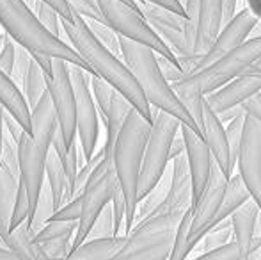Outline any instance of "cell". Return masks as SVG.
Returning <instances> with one entry per match:
<instances>
[{
  "instance_id": "ffe728a7",
  "label": "cell",
  "mask_w": 261,
  "mask_h": 260,
  "mask_svg": "<svg viewBox=\"0 0 261 260\" xmlns=\"http://www.w3.org/2000/svg\"><path fill=\"white\" fill-rule=\"evenodd\" d=\"M55 129H57V116H55L48 91H45V94L39 98L38 104L31 109V130H29V134L38 143L39 148L48 152L52 146Z\"/></svg>"
},
{
  "instance_id": "484cf974",
  "label": "cell",
  "mask_w": 261,
  "mask_h": 260,
  "mask_svg": "<svg viewBox=\"0 0 261 260\" xmlns=\"http://www.w3.org/2000/svg\"><path fill=\"white\" fill-rule=\"evenodd\" d=\"M132 104L123 97L121 93H117L114 89L112 98H110V105H109V111H107L105 116V129H107V137H105V145H103V152L105 155H112V148H114V143H116V137L119 134V129L123 125L124 118L126 114L130 112Z\"/></svg>"
},
{
  "instance_id": "7c38bea8",
  "label": "cell",
  "mask_w": 261,
  "mask_h": 260,
  "mask_svg": "<svg viewBox=\"0 0 261 260\" xmlns=\"http://www.w3.org/2000/svg\"><path fill=\"white\" fill-rule=\"evenodd\" d=\"M227 175L222 173L219 166L213 162L212 173L204 185L201 196L192 205V221H190V232H189V248L190 251L201 243V237L206 233V230L212 226V221L215 218L217 210L220 207L224 191L227 185Z\"/></svg>"
},
{
  "instance_id": "30bf717a",
  "label": "cell",
  "mask_w": 261,
  "mask_h": 260,
  "mask_svg": "<svg viewBox=\"0 0 261 260\" xmlns=\"http://www.w3.org/2000/svg\"><path fill=\"white\" fill-rule=\"evenodd\" d=\"M46 91L52 100L59 130L64 145L71 146L76 141L75 123V97H73L71 80H69L68 63L59 57H52V73L46 77Z\"/></svg>"
},
{
  "instance_id": "e575fe53",
  "label": "cell",
  "mask_w": 261,
  "mask_h": 260,
  "mask_svg": "<svg viewBox=\"0 0 261 260\" xmlns=\"http://www.w3.org/2000/svg\"><path fill=\"white\" fill-rule=\"evenodd\" d=\"M89 86H91V93H93V98H94V104H96L98 114L101 116V122H105V116H107V111H109L114 87L96 75L89 77Z\"/></svg>"
},
{
  "instance_id": "2e32d148",
  "label": "cell",
  "mask_w": 261,
  "mask_h": 260,
  "mask_svg": "<svg viewBox=\"0 0 261 260\" xmlns=\"http://www.w3.org/2000/svg\"><path fill=\"white\" fill-rule=\"evenodd\" d=\"M261 91V72H256L252 68H247L244 73L238 77L231 79L219 89L212 91L204 97V102L212 107L215 114L226 112L229 109L240 107L245 100L252 97V94Z\"/></svg>"
},
{
  "instance_id": "4316f807",
  "label": "cell",
  "mask_w": 261,
  "mask_h": 260,
  "mask_svg": "<svg viewBox=\"0 0 261 260\" xmlns=\"http://www.w3.org/2000/svg\"><path fill=\"white\" fill-rule=\"evenodd\" d=\"M171 87L174 89L176 97L181 100V104L185 105V109L189 111V114L194 118V122L197 123V127L203 132V93L199 91L197 84L194 82L192 75H183L179 80L171 82Z\"/></svg>"
},
{
  "instance_id": "3957f363",
  "label": "cell",
  "mask_w": 261,
  "mask_h": 260,
  "mask_svg": "<svg viewBox=\"0 0 261 260\" xmlns=\"http://www.w3.org/2000/svg\"><path fill=\"white\" fill-rule=\"evenodd\" d=\"M119 49L121 59L124 61V64L128 66L132 75L135 77L137 84L141 86L148 104L172 114L179 123L190 127L197 134L203 135V132L194 122L192 116L189 114L185 105L176 97L174 89L171 87V82H167V79L162 75L156 63V54L149 46L135 43L132 39L123 38V36H119Z\"/></svg>"
},
{
  "instance_id": "f1b7e54d",
  "label": "cell",
  "mask_w": 261,
  "mask_h": 260,
  "mask_svg": "<svg viewBox=\"0 0 261 260\" xmlns=\"http://www.w3.org/2000/svg\"><path fill=\"white\" fill-rule=\"evenodd\" d=\"M20 89L25 97V102H27L29 109H32L36 104H38L39 98L45 94L46 91V75L41 69V66L36 63V59L32 57L31 64H29L27 72H25L23 79H21Z\"/></svg>"
},
{
  "instance_id": "91938a15",
  "label": "cell",
  "mask_w": 261,
  "mask_h": 260,
  "mask_svg": "<svg viewBox=\"0 0 261 260\" xmlns=\"http://www.w3.org/2000/svg\"><path fill=\"white\" fill-rule=\"evenodd\" d=\"M2 143H4V107L0 104V153H2Z\"/></svg>"
},
{
  "instance_id": "db71d44e",
  "label": "cell",
  "mask_w": 261,
  "mask_h": 260,
  "mask_svg": "<svg viewBox=\"0 0 261 260\" xmlns=\"http://www.w3.org/2000/svg\"><path fill=\"white\" fill-rule=\"evenodd\" d=\"M181 153H185V143H183L181 134H176L171 143V150H169V162H171V159H174L176 155H181Z\"/></svg>"
},
{
  "instance_id": "ab89813d",
  "label": "cell",
  "mask_w": 261,
  "mask_h": 260,
  "mask_svg": "<svg viewBox=\"0 0 261 260\" xmlns=\"http://www.w3.org/2000/svg\"><path fill=\"white\" fill-rule=\"evenodd\" d=\"M109 235H116V232H114V216H112L110 201L101 208L98 218L94 219L87 237H109Z\"/></svg>"
},
{
  "instance_id": "bcb514c9",
  "label": "cell",
  "mask_w": 261,
  "mask_h": 260,
  "mask_svg": "<svg viewBox=\"0 0 261 260\" xmlns=\"http://www.w3.org/2000/svg\"><path fill=\"white\" fill-rule=\"evenodd\" d=\"M110 207H112L114 216V232H116V235H119L121 228L124 226V214H126V203H124V196L119 185H117L112 198H110Z\"/></svg>"
},
{
  "instance_id": "11a10c76",
  "label": "cell",
  "mask_w": 261,
  "mask_h": 260,
  "mask_svg": "<svg viewBox=\"0 0 261 260\" xmlns=\"http://www.w3.org/2000/svg\"><path fill=\"white\" fill-rule=\"evenodd\" d=\"M32 57L36 59V63L41 66V69L45 72V75L48 77L52 73V57L46 56V54H38V52H31Z\"/></svg>"
},
{
  "instance_id": "6da1fadb",
  "label": "cell",
  "mask_w": 261,
  "mask_h": 260,
  "mask_svg": "<svg viewBox=\"0 0 261 260\" xmlns=\"http://www.w3.org/2000/svg\"><path fill=\"white\" fill-rule=\"evenodd\" d=\"M61 29L68 38L69 45L76 54L84 59V63L91 68V75H96L109 82L117 93H121L135 111H139L149 123L153 122L151 105L148 104L141 86L137 84L135 77L124 64L119 56L112 54L105 45H101L91 29L87 27L82 16L75 20H64L61 18Z\"/></svg>"
},
{
  "instance_id": "277c9868",
  "label": "cell",
  "mask_w": 261,
  "mask_h": 260,
  "mask_svg": "<svg viewBox=\"0 0 261 260\" xmlns=\"http://www.w3.org/2000/svg\"><path fill=\"white\" fill-rule=\"evenodd\" d=\"M0 25L11 39L25 46L29 52L59 57L91 73V68L73 50V46L62 38L52 34L39 21L32 7L25 0H0Z\"/></svg>"
},
{
  "instance_id": "e0dca14e",
  "label": "cell",
  "mask_w": 261,
  "mask_h": 260,
  "mask_svg": "<svg viewBox=\"0 0 261 260\" xmlns=\"http://www.w3.org/2000/svg\"><path fill=\"white\" fill-rule=\"evenodd\" d=\"M179 134L185 143V157L190 171V182H192V205L201 196L204 185H206L210 173L213 168V157L208 145L204 143L203 135L197 134L194 129L179 123Z\"/></svg>"
},
{
  "instance_id": "f546056e",
  "label": "cell",
  "mask_w": 261,
  "mask_h": 260,
  "mask_svg": "<svg viewBox=\"0 0 261 260\" xmlns=\"http://www.w3.org/2000/svg\"><path fill=\"white\" fill-rule=\"evenodd\" d=\"M2 241L16 255V258H39L34 243H32V235L29 232L27 221L11 228L6 235H2Z\"/></svg>"
},
{
  "instance_id": "816d5d0a",
  "label": "cell",
  "mask_w": 261,
  "mask_h": 260,
  "mask_svg": "<svg viewBox=\"0 0 261 260\" xmlns=\"http://www.w3.org/2000/svg\"><path fill=\"white\" fill-rule=\"evenodd\" d=\"M45 2L55 7L57 13L61 14V18H64V20H75L76 16H80V14H76L75 11L69 7V4L66 2V0H45Z\"/></svg>"
},
{
  "instance_id": "4fadbf2b",
  "label": "cell",
  "mask_w": 261,
  "mask_h": 260,
  "mask_svg": "<svg viewBox=\"0 0 261 260\" xmlns=\"http://www.w3.org/2000/svg\"><path fill=\"white\" fill-rule=\"evenodd\" d=\"M258 23H259V20L247 9V7H244L242 11L234 13L229 20L224 21L222 27L217 32V36L213 38V41L210 43V46L199 56L194 72H197V69L203 68V66L213 63V61L219 59L220 56H224L226 52L233 50L234 46H238L240 43H244Z\"/></svg>"
},
{
  "instance_id": "6125c7cd",
  "label": "cell",
  "mask_w": 261,
  "mask_h": 260,
  "mask_svg": "<svg viewBox=\"0 0 261 260\" xmlns=\"http://www.w3.org/2000/svg\"><path fill=\"white\" fill-rule=\"evenodd\" d=\"M7 38H9V36H7L6 32H2V34H0V50H2V46H4V43H6Z\"/></svg>"
},
{
  "instance_id": "e7e4bbea",
  "label": "cell",
  "mask_w": 261,
  "mask_h": 260,
  "mask_svg": "<svg viewBox=\"0 0 261 260\" xmlns=\"http://www.w3.org/2000/svg\"><path fill=\"white\" fill-rule=\"evenodd\" d=\"M137 2H139V4H144V2H142V0H137Z\"/></svg>"
},
{
  "instance_id": "ba28073f",
  "label": "cell",
  "mask_w": 261,
  "mask_h": 260,
  "mask_svg": "<svg viewBox=\"0 0 261 260\" xmlns=\"http://www.w3.org/2000/svg\"><path fill=\"white\" fill-rule=\"evenodd\" d=\"M259 57L261 36H256V38L251 39L247 38L244 43L234 46L233 50L226 52L224 56H220L213 63L203 66V68H199L194 73H189V75H192L194 82L197 84L203 97H206L208 93L219 89L220 86H224L231 79H234L240 73H244L247 68H251Z\"/></svg>"
},
{
  "instance_id": "83f0119b",
  "label": "cell",
  "mask_w": 261,
  "mask_h": 260,
  "mask_svg": "<svg viewBox=\"0 0 261 260\" xmlns=\"http://www.w3.org/2000/svg\"><path fill=\"white\" fill-rule=\"evenodd\" d=\"M251 195H249L247 187H245L244 180H242L240 175H231L229 178H227V185H226V191H224V196H222V201H220V207L219 210H217L215 218H213L212 221V226H215L217 223L224 221V219H227L231 214H233L234 210H237L238 207H240L244 201H247ZM210 226V228H212Z\"/></svg>"
},
{
  "instance_id": "ee69618b",
  "label": "cell",
  "mask_w": 261,
  "mask_h": 260,
  "mask_svg": "<svg viewBox=\"0 0 261 260\" xmlns=\"http://www.w3.org/2000/svg\"><path fill=\"white\" fill-rule=\"evenodd\" d=\"M80 218V196L75 195L71 200H68L64 205L57 208L48 221H79Z\"/></svg>"
},
{
  "instance_id": "52a82bcc",
  "label": "cell",
  "mask_w": 261,
  "mask_h": 260,
  "mask_svg": "<svg viewBox=\"0 0 261 260\" xmlns=\"http://www.w3.org/2000/svg\"><path fill=\"white\" fill-rule=\"evenodd\" d=\"M98 6H100L101 13H103L105 21L119 36L149 46L158 56H164L171 61H178L176 54L156 34V31L144 18L142 11L134 9V7L121 2V0H98Z\"/></svg>"
},
{
  "instance_id": "5bb4252c",
  "label": "cell",
  "mask_w": 261,
  "mask_h": 260,
  "mask_svg": "<svg viewBox=\"0 0 261 260\" xmlns=\"http://www.w3.org/2000/svg\"><path fill=\"white\" fill-rule=\"evenodd\" d=\"M18 146V171H20V182L27 193L29 203H31V214L34 210L36 200L39 196L43 184H45V159L46 153L39 148L38 143L32 139L29 132H21L20 139L16 141Z\"/></svg>"
},
{
  "instance_id": "94428289",
  "label": "cell",
  "mask_w": 261,
  "mask_h": 260,
  "mask_svg": "<svg viewBox=\"0 0 261 260\" xmlns=\"http://www.w3.org/2000/svg\"><path fill=\"white\" fill-rule=\"evenodd\" d=\"M121 2L128 4V6L134 7V9H137V11H142V9H141V4H139L137 0H121Z\"/></svg>"
},
{
  "instance_id": "836d02e7",
  "label": "cell",
  "mask_w": 261,
  "mask_h": 260,
  "mask_svg": "<svg viewBox=\"0 0 261 260\" xmlns=\"http://www.w3.org/2000/svg\"><path fill=\"white\" fill-rule=\"evenodd\" d=\"M87 27L91 29V32L94 34V38L105 45L107 49L110 50L112 54L121 57V49H119V34L110 27L109 23L105 21H98V20H86Z\"/></svg>"
},
{
  "instance_id": "8d00e7d4",
  "label": "cell",
  "mask_w": 261,
  "mask_h": 260,
  "mask_svg": "<svg viewBox=\"0 0 261 260\" xmlns=\"http://www.w3.org/2000/svg\"><path fill=\"white\" fill-rule=\"evenodd\" d=\"M32 11H34L36 16L39 18V21H41L52 34L59 36V32H61V14L57 13L55 7L46 4L45 0H34ZM59 38H61V36H59Z\"/></svg>"
},
{
  "instance_id": "44dd1931",
  "label": "cell",
  "mask_w": 261,
  "mask_h": 260,
  "mask_svg": "<svg viewBox=\"0 0 261 260\" xmlns=\"http://www.w3.org/2000/svg\"><path fill=\"white\" fill-rule=\"evenodd\" d=\"M222 27V0H199L194 54H203Z\"/></svg>"
},
{
  "instance_id": "681fc988",
  "label": "cell",
  "mask_w": 261,
  "mask_h": 260,
  "mask_svg": "<svg viewBox=\"0 0 261 260\" xmlns=\"http://www.w3.org/2000/svg\"><path fill=\"white\" fill-rule=\"evenodd\" d=\"M242 109H244L247 114H251L252 118H256L258 122H261V91L256 94H252L249 100H245L242 104Z\"/></svg>"
},
{
  "instance_id": "9c48e42d",
  "label": "cell",
  "mask_w": 261,
  "mask_h": 260,
  "mask_svg": "<svg viewBox=\"0 0 261 260\" xmlns=\"http://www.w3.org/2000/svg\"><path fill=\"white\" fill-rule=\"evenodd\" d=\"M69 80H71L73 97H75V123H76V137L80 143V153L84 162L93 157L98 148L100 139V114H98L96 104H94L93 93H91L89 77L91 73L76 64L68 63Z\"/></svg>"
},
{
  "instance_id": "f907efd6",
  "label": "cell",
  "mask_w": 261,
  "mask_h": 260,
  "mask_svg": "<svg viewBox=\"0 0 261 260\" xmlns=\"http://www.w3.org/2000/svg\"><path fill=\"white\" fill-rule=\"evenodd\" d=\"M4 130H6L7 134L14 139V141H18V139H20V135H21V132H23L20 123H18L16 120H14L13 116L6 111V109H4Z\"/></svg>"
},
{
  "instance_id": "7bdbcfd3",
  "label": "cell",
  "mask_w": 261,
  "mask_h": 260,
  "mask_svg": "<svg viewBox=\"0 0 261 260\" xmlns=\"http://www.w3.org/2000/svg\"><path fill=\"white\" fill-rule=\"evenodd\" d=\"M66 2H68L69 7H71L76 14H80L84 20L105 21L103 13H101L100 6H98V0H66Z\"/></svg>"
},
{
  "instance_id": "f5cc1de1",
  "label": "cell",
  "mask_w": 261,
  "mask_h": 260,
  "mask_svg": "<svg viewBox=\"0 0 261 260\" xmlns=\"http://www.w3.org/2000/svg\"><path fill=\"white\" fill-rule=\"evenodd\" d=\"M142 2L153 4V6H158V7H164V9L174 11V13L185 16V9H183V6H181L179 0H142Z\"/></svg>"
},
{
  "instance_id": "5b68a950",
  "label": "cell",
  "mask_w": 261,
  "mask_h": 260,
  "mask_svg": "<svg viewBox=\"0 0 261 260\" xmlns=\"http://www.w3.org/2000/svg\"><path fill=\"white\" fill-rule=\"evenodd\" d=\"M178 216L158 210L134 223L116 260H165L171 255Z\"/></svg>"
},
{
  "instance_id": "f35d334b",
  "label": "cell",
  "mask_w": 261,
  "mask_h": 260,
  "mask_svg": "<svg viewBox=\"0 0 261 260\" xmlns=\"http://www.w3.org/2000/svg\"><path fill=\"white\" fill-rule=\"evenodd\" d=\"M244 118H245V111H242L227 122V127H224V129H226V137H227V146H229V152H231V159L234 160V164H237L238 148H240V141H242Z\"/></svg>"
},
{
  "instance_id": "9a60e30c",
  "label": "cell",
  "mask_w": 261,
  "mask_h": 260,
  "mask_svg": "<svg viewBox=\"0 0 261 260\" xmlns=\"http://www.w3.org/2000/svg\"><path fill=\"white\" fill-rule=\"evenodd\" d=\"M20 171H18L16 141L4 130L2 153H0V237L9 232L11 212L16 198Z\"/></svg>"
},
{
  "instance_id": "c3c4849f",
  "label": "cell",
  "mask_w": 261,
  "mask_h": 260,
  "mask_svg": "<svg viewBox=\"0 0 261 260\" xmlns=\"http://www.w3.org/2000/svg\"><path fill=\"white\" fill-rule=\"evenodd\" d=\"M14 56H16V41L7 38L2 50H0V68H2L7 75H11V69H13V64H14Z\"/></svg>"
},
{
  "instance_id": "8fae6325",
  "label": "cell",
  "mask_w": 261,
  "mask_h": 260,
  "mask_svg": "<svg viewBox=\"0 0 261 260\" xmlns=\"http://www.w3.org/2000/svg\"><path fill=\"white\" fill-rule=\"evenodd\" d=\"M238 175L261 212V122L245 112L242 141L237 155Z\"/></svg>"
},
{
  "instance_id": "4dcf8cb0",
  "label": "cell",
  "mask_w": 261,
  "mask_h": 260,
  "mask_svg": "<svg viewBox=\"0 0 261 260\" xmlns=\"http://www.w3.org/2000/svg\"><path fill=\"white\" fill-rule=\"evenodd\" d=\"M54 212H55L54 196H52V193H50L48 184H43L38 200H36L34 210H32V214L27 218V226H29V232H31L32 237H34L36 233L48 223L50 216H52Z\"/></svg>"
},
{
  "instance_id": "cb8c5ba5",
  "label": "cell",
  "mask_w": 261,
  "mask_h": 260,
  "mask_svg": "<svg viewBox=\"0 0 261 260\" xmlns=\"http://www.w3.org/2000/svg\"><path fill=\"white\" fill-rule=\"evenodd\" d=\"M126 235H109V237H87L75 250L69 251L68 258L71 260H110L116 258L123 248Z\"/></svg>"
},
{
  "instance_id": "74e56055",
  "label": "cell",
  "mask_w": 261,
  "mask_h": 260,
  "mask_svg": "<svg viewBox=\"0 0 261 260\" xmlns=\"http://www.w3.org/2000/svg\"><path fill=\"white\" fill-rule=\"evenodd\" d=\"M39 258H68L71 251V239H54L34 243Z\"/></svg>"
},
{
  "instance_id": "d590c367",
  "label": "cell",
  "mask_w": 261,
  "mask_h": 260,
  "mask_svg": "<svg viewBox=\"0 0 261 260\" xmlns=\"http://www.w3.org/2000/svg\"><path fill=\"white\" fill-rule=\"evenodd\" d=\"M231 235H233V232H231V221L227 218L224 221L217 223L212 228H208L206 233L201 237V241H203V251H208L212 248H217L220 244L227 243V241H231Z\"/></svg>"
},
{
  "instance_id": "b9f144b4",
  "label": "cell",
  "mask_w": 261,
  "mask_h": 260,
  "mask_svg": "<svg viewBox=\"0 0 261 260\" xmlns=\"http://www.w3.org/2000/svg\"><path fill=\"white\" fill-rule=\"evenodd\" d=\"M199 257L215 258V260H240V258H244V253H242L237 241H227V243L220 244V246L212 248V250H208V251H203Z\"/></svg>"
},
{
  "instance_id": "1f68e13d",
  "label": "cell",
  "mask_w": 261,
  "mask_h": 260,
  "mask_svg": "<svg viewBox=\"0 0 261 260\" xmlns=\"http://www.w3.org/2000/svg\"><path fill=\"white\" fill-rule=\"evenodd\" d=\"M190 221H192V207L181 216L178 226H176L174 232V241H172V248H171V260H181L187 258L190 255V248H189V232H190Z\"/></svg>"
},
{
  "instance_id": "f6af8a7d",
  "label": "cell",
  "mask_w": 261,
  "mask_h": 260,
  "mask_svg": "<svg viewBox=\"0 0 261 260\" xmlns=\"http://www.w3.org/2000/svg\"><path fill=\"white\" fill-rule=\"evenodd\" d=\"M32 61V54L29 52L25 46L18 45L16 43V56H14V64H13V69H11V79L20 86L21 84V79H23L25 72H27L29 64Z\"/></svg>"
},
{
  "instance_id": "ac0fdd59",
  "label": "cell",
  "mask_w": 261,
  "mask_h": 260,
  "mask_svg": "<svg viewBox=\"0 0 261 260\" xmlns=\"http://www.w3.org/2000/svg\"><path fill=\"white\" fill-rule=\"evenodd\" d=\"M172 170L169 178V191L160 210H165L172 216L181 218L190 207H192V182H190V171L187 164L185 153L176 155L171 159Z\"/></svg>"
},
{
  "instance_id": "be15d7a7",
  "label": "cell",
  "mask_w": 261,
  "mask_h": 260,
  "mask_svg": "<svg viewBox=\"0 0 261 260\" xmlns=\"http://www.w3.org/2000/svg\"><path fill=\"white\" fill-rule=\"evenodd\" d=\"M251 68H252V69H256V72H261V57H259L258 61H256L254 64L251 66Z\"/></svg>"
},
{
  "instance_id": "d6a6232c",
  "label": "cell",
  "mask_w": 261,
  "mask_h": 260,
  "mask_svg": "<svg viewBox=\"0 0 261 260\" xmlns=\"http://www.w3.org/2000/svg\"><path fill=\"white\" fill-rule=\"evenodd\" d=\"M76 230V221H48L34 237L32 243H45L54 239H73Z\"/></svg>"
},
{
  "instance_id": "680465c9",
  "label": "cell",
  "mask_w": 261,
  "mask_h": 260,
  "mask_svg": "<svg viewBox=\"0 0 261 260\" xmlns=\"http://www.w3.org/2000/svg\"><path fill=\"white\" fill-rule=\"evenodd\" d=\"M14 258H16V255L4 244L2 237H0V260H14Z\"/></svg>"
},
{
  "instance_id": "d6986e66",
  "label": "cell",
  "mask_w": 261,
  "mask_h": 260,
  "mask_svg": "<svg viewBox=\"0 0 261 260\" xmlns=\"http://www.w3.org/2000/svg\"><path fill=\"white\" fill-rule=\"evenodd\" d=\"M203 139L212 152L213 162L222 170L224 175L231 177L234 173V160L231 159L229 146H227L226 129L224 123L219 120V116L212 111V107L203 98Z\"/></svg>"
},
{
  "instance_id": "60d3db41",
  "label": "cell",
  "mask_w": 261,
  "mask_h": 260,
  "mask_svg": "<svg viewBox=\"0 0 261 260\" xmlns=\"http://www.w3.org/2000/svg\"><path fill=\"white\" fill-rule=\"evenodd\" d=\"M31 216V203H29L27 193H25L21 182L18 184V191H16V198H14V205H13V212H11V225L9 230L14 228V226L21 225L23 221H27V218Z\"/></svg>"
},
{
  "instance_id": "8992f818",
  "label": "cell",
  "mask_w": 261,
  "mask_h": 260,
  "mask_svg": "<svg viewBox=\"0 0 261 260\" xmlns=\"http://www.w3.org/2000/svg\"><path fill=\"white\" fill-rule=\"evenodd\" d=\"M151 129L146 139L144 153H142L141 173H139V193L141 200L146 193H149L165 175L169 166V150L174 135L179 130V122L172 114L151 105ZM139 203V201H137Z\"/></svg>"
},
{
  "instance_id": "7402d4cb",
  "label": "cell",
  "mask_w": 261,
  "mask_h": 260,
  "mask_svg": "<svg viewBox=\"0 0 261 260\" xmlns=\"http://www.w3.org/2000/svg\"><path fill=\"white\" fill-rule=\"evenodd\" d=\"M259 216H261L259 207L256 205V201L252 200V198L244 201V203L229 216L231 232H233L231 237H233V241H237V244L240 246L242 253H244V258H247L249 246H251V241H252V237H254Z\"/></svg>"
},
{
  "instance_id": "7dc6e473",
  "label": "cell",
  "mask_w": 261,
  "mask_h": 260,
  "mask_svg": "<svg viewBox=\"0 0 261 260\" xmlns=\"http://www.w3.org/2000/svg\"><path fill=\"white\" fill-rule=\"evenodd\" d=\"M156 63H158V68H160L162 75L167 79V82H176V80H179L185 75V72H183L181 66L178 64V61H171V59H167V57L158 56L156 54Z\"/></svg>"
},
{
  "instance_id": "9f6ffc18",
  "label": "cell",
  "mask_w": 261,
  "mask_h": 260,
  "mask_svg": "<svg viewBox=\"0 0 261 260\" xmlns=\"http://www.w3.org/2000/svg\"><path fill=\"white\" fill-rule=\"evenodd\" d=\"M237 2L238 0H222V23L237 13Z\"/></svg>"
},
{
  "instance_id": "7a4b0ae2",
  "label": "cell",
  "mask_w": 261,
  "mask_h": 260,
  "mask_svg": "<svg viewBox=\"0 0 261 260\" xmlns=\"http://www.w3.org/2000/svg\"><path fill=\"white\" fill-rule=\"evenodd\" d=\"M151 123L134 107L124 118L119 134L112 148V164L117 182L123 191L126 214H124V233L130 232L135 223L139 193V173H141L142 153H144L146 139H148Z\"/></svg>"
},
{
  "instance_id": "603a6c76",
  "label": "cell",
  "mask_w": 261,
  "mask_h": 260,
  "mask_svg": "<svg viewBox=\"0 0 261 260\" xmlns=\"http://www.w3.org/2000/svg\"><path fill=\"white\" fill-rule=\"evenodd\" d=\"M0 104L16 120L25 132L31 130V109H29L20 86L0 68Z\"/></svg>"
},
{
  "instance_id": "d4e9b609",
  "label": "cell",
  "mask_w": 261,
  "mask_h": 260,
  "mask_svg": "<svg viewBox=\"0 0 261 260\" xmlns=\"http://www.w3.org/2000/svg\"><path fill=\"white\" fill-rule=\"evenodd\" d=\"M45 177H46V184L50 187V193L54 196L55 210H57L61 205H64L66 201L75 196V189L69 184L68 177L64 173V168H62L61 160H59V155L55 153L52 146H50L45 159Z\"/></svg>"
},
{
  "instance_id": "6f0895ef",
  "label": "cell",
  "mask_w": 261,
  "mask_h": 260,
  "mask_svg": "<svg viewBox=\"0 0 261 260\" xmlns=\"http://www.w3.org/2000/svg\"><path fill=\"white\" fill-rule=\"evenodd\" d=\"M245 4H247L245 7L261 21V0H245Z\"/></svg>"
}]
</instances>
